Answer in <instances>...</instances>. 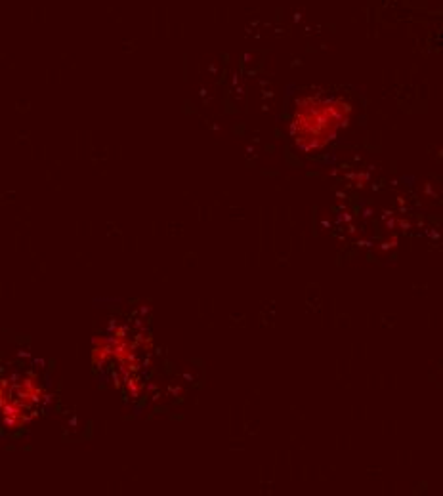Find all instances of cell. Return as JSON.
Returning a JSON list of instances; mask_svg holds the SVG:
<instances>
[{"label": "cell", "instance_id": "6da1fadb", "mask_svg": "<svg viewBox=\"0 0 443 496\" xmlns=\"http://www.w3.org/2000/svg\"><path fill=\"white\" fill-rule=\"evenodd\" d=\"M351 117V105L342 97L308 95L296 105L291 121V134L302 151H321L346 128Z\"/></svg>", "mask_w": 443, "mask_h": 496}]
</instances>
